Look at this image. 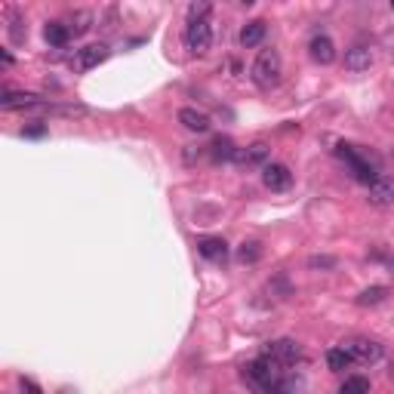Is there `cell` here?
Masks as SVG:
<instances>
[{
	"instance_id": "cb8c5ba5",
	"label": "cell",
	"mask_w": 394,
	"mask_h": 394,
	"mask_svg": "<svg viewBox=\"0 0 394 394\" xmlns=\"http://www.w3.org/2000/svg\"><path fill=\"white\" fill-rule=\"evenodd\" d=\"M299 391H302V385L293 379V376H283V379L271 388V394H299Z\"/></svg>"
},
{
	"instance_id": "f1b7e54d",
	"label": "cell",
	"mask_w": 394,
	"mask_h": 394,
	"mask_svg": "<svg viewBox=\"0 0 394 394\" xmlns=\"http://www.w3.org/2000/svg\"><path fill=\"white\" fill-rule=\"evenodd\" d=\"M195 157H200V148L188 145V148H185V164H195Z\"/></svg>"
},
{
	"instance_id": "83f0119b",
	"label": "cell",
	"mask_w": 394,
	"mask_h": 394,
	"mask_svg": "<svg viewBox=\"0 0 394 394\" xmlns=\"http://www.w3.org/2000/svg\"><path fill=\"white\" fill-rule=\"evenodd\" d=\"M22 394H44L35 379H22Z\"/></svg>"
},
{
	"instance_id": "52a82bcc",
	"label": "cell",
	"mask_w": 394,
	"mask_h": 394,
	"mask_svg": "<svg viewBox=\"0 0 394 394\" xmlns=\"http://www.w3.org/2000/svg\"><path fill=\"white\" fill-rule=\"evenodd\" d=\"M108 59V47L105 44H90V47H83V49H78V56L71 59V68L78 71V74H83V71H93L96 65H102Z\"/></svg>"
},
{
	"instance_id": "9a60e30c",
	"label": "cell",
	"mask_w": 394,
	"mask_h": 394,
	"mask_svg": "<svg viewBox=\"0 0 394 394\" xmlns=\"http://www.w3.org/2000/svg\"><path fill=\"white\" fill-rule=\"evenodd\" d=\"M209 157H213V164H228L238 157V145L228 136H216L213 145H209Z\"/></svg>"
},
{
	"instance_id": "d6986e66",
	"label": "cell",
	"mask_w": 394,
	"mask_h": 394,
	"mask_svg": "<svg viewBox=\"0 0 394 394\" xmlns=\"http://www.w3.org/2000/svg\"><path fill=\"white\" fill-rule=\"evenodd\" d=\"M90 28H93V16H90L87 10H80V13H74V16H71V25H68V31H71L74 37L87 35Z\"/></svg>"
},
{
	"instance_id": "4fadbf2b",
	"label": "cell",
	"mask_w": 394,
	"mask_h": 394,
	"mask_svg": "<svg viewBox=\"0 0 394 394\" xmlns=\"http://www.w3.org/2000/svg\"><path fill=\"white\" fill-rule=\"evenodd\" d=\"M268 161V145L265 142H253L250 148H238V157H234V164L240 166H259Z\"/></svg>"
},
{
	"instance_id": "d4e9b609",
	"label": "cell",
	"mask_w": 394,
	"mask_h": 394,
	"mask_svg": "<svg viewBox=\"0 0 394 394\" xmlns=\"http://www.w3.org/2000/svg\"><path fill=\"white\" fill-rule=\"evenodd\" d=\"M207 16H209V4H191L188 6V19L191 22H207Z\"/></svg>"
},
{
	"instance_id": "ac0fdd59",
	"label": "cell",
	"mask_w": 394,
	"mask_h": 394,
	"mask_svg": "<svg viewBox=\"0 0 394 394\" xmlns=\"http://www.w3.org/2000/svg\"><path fill=\"white\" fill-rule=\"evenodd\" d=\"M44 37H47V44L49 47H65L71 40V31H68V25L65 22H47V28H44Z\"/></svg>"
},
{
	"instance_id": "ba28073f",
	"label": "cell",
	"mask_w": 394,
	"mask_h": 394,
	"mask_svg": "<svg viewBox=\"0 0 394 394\" xmlns=\"http://www.w3.org/2000/svg\"><path fill=\"white\" fill-rule=\"evenodd\" d=\"M262 182L268 191H287L293 185V173H290V166H283V164H265Z\"/></svg>"
},
{
	"instance_id": "5b68a950",
	"label": "cell",
	"mask_w": 394,
	"mask_h": 394,
	"mask_svg": "<svg viewBox=\"0 0 394 394\" xmlns=\"http://www.w3.org/2000/svg\"><path fill=\"white\" fill-rule=\"evenodd\" d=\"M185 47L191 56H204L213 47V28H209V22H188Z\"/></svg>"
},
{
	"instance_id": "8fae6325",
	"label": "cell",
	"mask_w": 394,
	"mask_h": 394,
	"mask_svg": "<svg viewBox=\"0 0 394 394\" xmlns=\"http://www.w3.org/2000/svg\"><path fill=\"white\" fill-rule=\"evenodd\" d=\"M370 204L376 207H394V176H379L370 185Z\"/></svg>"
},
{
	"instance_id": "2e32d148",
	"label": "cell",
	"mask_w": 394,
	"mask_h": 394,
	"mask_svg": "<svg viewBox=\"0 0 394 394\" xmlns=\"http://www.w3.org/2000/svg\"><path fill=\"white\" fill-rule=\"evenodd\" d=\"M265 22L262 19H253V22H247L244 28H240V47L244 49H253V47H259L265 40Z\"/></svg>"
},
{
	"instance_id": "7402d4cb",
	"label": "cell",
	"mask_w": 394,
	"mask_h": 394,
	"mask_svg": "<svg viewBox=\"0 0 394 394\" xmlns=\"http://www.w3.org/2000/svg\"><path fill=\"white\" fill-rule=\"evenodd\" d=\"M385 296H388V290H385V287H370V290H364L357 296V305H364V308L367 305H379Z\"/></svg>"
},
{
	"instance_id": "603a6c76",
	"label": "cell",
	"mask_w": 394,
	"mask_h": 394,
	"mask_svg": "<svg viewBox=\"0 0 394 394\" xmlns=\"http://www.w3.org/2000/svg\"><path fill=\"white\" fill-rule=\"evenodd\" d=\"M259 256H262V244H256V240H250V244H240V250H238L240 262H256Z\"/></svg>"
},
{
	"instance_id": "4dcf8cb0",
	"label": "cell",
	"mask_w": 394,
	"mask_h": 394,
	"mask_svg": "<svg viewBox=\"0 0 394 394\" xmlns=\"http://www.w3.org/2000/svg\"><path fill=\"white\" fill-rule=\"evenodd\" d=\"M388 376H391V382H394V357H391V364H388Z\"/></svg>"
},
{
	"instance_id": "1f68e13d",
	"label": "cell",
	"mask_w": 394,
	"mask_h": 394,
	"mask_svg": "<svg viewBox=\"0 0 394 394\" xmlns=\"http://www.w3.org/2000/svg\"><path fill=\"white\" fill-rule=\"evenodd\" d=\"M56 394H78V391H74V388H62V391H56Z\"/></svg>"
},
{
	"instance_id": "4316f807",
	"label": "cell",
	"mask_w": 394,
	"mask_h": 394,
	"mask_svg": "<svg viewBox=\"0 0 394 394\" xmlns=\"http://www.w3.org/2000/svg\"><path fill=\"white\" fill-rule=\"evenodd\" d=\"M308 268H336V259L333 256H312L308 259Z\"/></svg>"
},
{
	"instance_id": "ffe728a7",
	"label": "cell",
	"mask_w": 394,
	"mask_h": 394,
	"mask_svg": "<svg viewBox=\"0 0 394 394\" xmlns=\"http://www.w3.org/2000/svg\"><path fill=\"white\" fill-rule=\"evenodd\" d=\"M339 394H370V379H364V376H348V379L342 382Z\"/></svg>"
},
{
	"instance_id": "5bb4252c",
	"label": "cell",
	"mask_w": 394,
	"mask_h": 394,
	"mask_svg": "<svg viewBox=\"0 0 394 394\" xmlns=\"http://www.w3.org/2000/svg\"><path fill=\"white\" fill-rule=\"evenodd\" d=\"M370 65H373V53L367 47H351L348 53H345V68L351 74H360V71H370Z\"/></svg>"
},
{
	"instance_id": "7c38bea8",
	"label": "cell",
	"mask_w": 394,
	"mask_h": 394,
	"mask_svg": "<svg viewBox=\"0 0 394 394\" xmlns=\"http://www.w3.org/2000/svg\"><path fill=\"white\" fill-rule=\"evenodd\" d=\"M197 253L209 259V262H225V259H228V244H225L222 238H200Z\"/></svg>"
},
{
	"instance_id": "3957f363",
	"label": "cell",
	"mask_w": 394,
	"mask_h": 394,
	"mask_svg": "<svg viewBox=\"0 0 394 394\" xmlns=\"http://www.w3.org/2000/svg\"><path fill=\"white\" fill-rule=\"evenodd\" d=\"M336 154L348 164V170H351V176H355L357 182H364V185H373V182L379 179V166H376V161H373L370 154H364V151H357L355 145H339Z\"/></svg>"
},
{
	"instance_id": "8992f818",
	"label": "cell",
	"mask_w": 394,
	"mask_h": 394,
	"mask_svg": "<svg viewBox=\"0 0 394 394\" xmlns=\"http://www.w3.org/2000/svg\"><path fill=\"white\" fill-rule=\"evenodd\" d=\"M265 357L278 360L281 367H290L296 364V360H302V345L293 339H278V342H268L265 345Z\"/></svg>"
},
{
	"instance_id": "e0dca14e",
	"label": "cell",
	"mask_w": 394,
	"mask_h": 394,
	"mask_svg": "<svg viewBox=\"0 0 394 394\" xmlns=\"http://www.w3.org/2000/svg\"><path fill=\"white\" fill-rule=\"evenodd\" d=\"M179 123L191 133H207L209 130V117L204 111H197V108H182L179 111Z\"/></svg>"
},
{
	"instance_id": "484cf974",
	"label": "cell",
	"mask_w": 394,
	"mask_h": 394,
	"mask_svg": "<svg viewBox=\"0 0 394 394\" xmlns=\"http://www.w3.org/2000/svg\"><path fill=\"white\" fill-rule=\"evenodd\" d=\"M25 35H28V31L22 28V19H19V16H13V22H10V37L16 40V44H22Z\"/></svg>"
},
{
	"instance_id": "9c48e42d",
	"label": "cell",
	"mask_w": 394,
	"mask_h": 394,
	"mask_svg": "<svg viewBox=\"0 0 394 394\" xmlns=\"http://www.w3.org/2000/svg\"><path fill=\"white\" fill-rule=\"evenodd\" d=\"M0 108H4V111H19V108L37 111V108H44V102H40V96H35V93H4Z\"/></svg>"
},
{
	"instance_id": "277c9868",
	"label": "cell",
	"mask_w": 394,
	"mask_h": 394,
	"mask_svg": "<svg viewBox=\"0 0 394 394\" xmlns=\"http://www.w3.org/2000/svg\"><path fill=\"white\" fill-rule=\"evenodd\" d=\"M345 351L351 355V360H357V364H367V367H373V364H379L382 355H385V348H382V342H376V339H351Z\"/></svg>"
},
{
	"instance_id": "30bf717a",
	"label": "cell",
	"mask_w": 394,
	"mask_h": 394,
	"mask_svg": "<svg viewBox=\"0 0 394 394\" xmlns=\"http://www.w3.org/2000/svg\"><path fill=\"white\" fill-rule=\"evenodd\" d=\"M308 53H312V59H314L317 65H333V62H336V44H333L326 35L312 37V44H308Z\"/></svg>"
},
{
	"instance_id": "44dd1931",
	"label": "cell",
	"mask_w": 394,
	"mask_h": 394,
	"mask_svg": "<svg viewBox=\"0 0 394 394\" xmlns=\"http://www.w3.org/2000/svg\"><path fill=\"white\" fill-rule=\"evenodd\" d=\"M326 364H330V370H345V367L351 364V355H348V351L345 348H330V351H326Z\"/></svg>"
},
{
	"instance_id": "d6a6232c",
	"label": "cell",
	"mask_w": 394,
	"mask_h": 394,
	"mask_svg": "<svg viewBox=\"0 0 394 394\" xmlns=\"http://www.w3.org/2000/svg\"><path fill=\"white\" fill-rule=\"evenodd\" d=\"M391 271H394V262H391Z\"/></svg>"
},
{
	"instance_id": "f546056e",
	"label": "cell",
	"mask_w": 394,
	"mask_h": 394,
	"mask_svg": "<svg viewBox=\"0 0 394 394\" xmlns=\"http://www.w3.org/2000/svg\"><path fill=\"white\" fill-rule=\"evenodd\" d=\"M44 127H31V130H25V136H44Z\"/></svg>"
},
{
	"instance_id": "6da1fadb",
	"label": "cell",
	"mask_w": 394,
	"mask_h": 394,
	"mask_svg": "<svg viewBox=\"0 0 394 394\" xmlns=\"http://www.w3.org/2000/svg\"><path fill=\"white\" fill-rule=\"evenodd\" d=\"M281 379H283L281 364H278V360H271V357H265V355L244 367V382H250L256 391H262V394H271V388Z\"/></svg>"
},
{
	"instance_id": "7a4b0ae2",
	"label": "cell",
	"mask_w": 394,
	"mask_h": 394,
	"mask_svg": "<svg viewBox=\"0 0 394 394\" xmlns=\"http://www.w3.org/2000/svg\"><path fill=\"white\" fill-rule=\"evenodd\" d=\"M253 83L259 90H271L281 83V74H283V59L278 49H262L253 62Z\"/></svg>"
}]
</instances>
